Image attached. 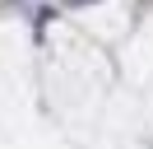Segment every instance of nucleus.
Masks as SVG:
<instances>
[{"label": "nucleus", "instance_id": "obj_1", "mask_svg": "<svg viewBox=\"0 0 153 149\" xmlns=\"http://www.w3.org/2000/svg\"><path fill=\"white\" fill-rule=\"evenodd\" d=\"M74 5H93V0H74Z\"/></svg>", "mask_w": 153, "mask_h": 149}]
</instances>
